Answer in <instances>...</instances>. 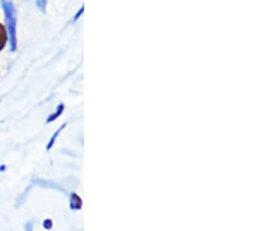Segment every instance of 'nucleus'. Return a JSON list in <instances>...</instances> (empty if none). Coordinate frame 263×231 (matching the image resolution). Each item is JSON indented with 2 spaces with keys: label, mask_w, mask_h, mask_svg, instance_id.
<instances>
[{
  "label": "nucleus",
  "mask_w": 263,
  "mask_h": 231,
  "mask_svg": "<svg viewBox=\"0 0 263 231\" xmlns=\"http://www.w3.org/2000/svg\"><path fill=\"white\" fill-rule=\"evenodd\" d=\"M6 41H7L6 30H5V27H4L3 25L0 24V50H2L4 47H5Z\"/></svg>",
  "instance_id": "1"
}]
</instances>
